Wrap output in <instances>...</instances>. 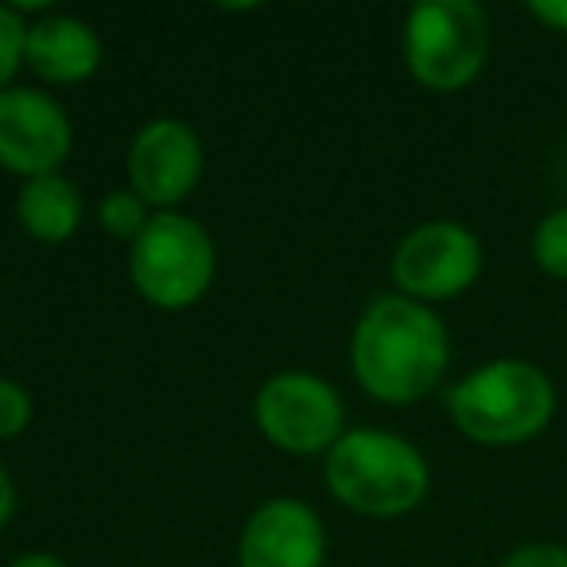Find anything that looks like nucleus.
<instances>
[{
  "label": "nucleus",
  "instance_id": "obj_1",
  "mask_svg": "<svg viewBox=\"0 0 567 567\" xmlns=\"http://www.w3.org/2000/svg\"><path fill=\"white\" fill-rule=\"evenodd\" d=\"M451 362L447 327L427 303L381 296L362 311L350 342L354 378L373 401L412 404L443 381Z\"/></svg>",
  "mask_w": 567,
  "mask_h": 567
},
{
  "label": "nucleus",
  "instance_id": "obj_2",
  "mask_svg": "<svg viewBox=\"0 0 567 567\" xmlns=\"http://www.w3.org/2000/svg\"><path fill=\"white\" fill-rule=\"evenodd\" d=\"M447 416L482 447H517L551 424L556 385L525 358H494L451 385Z\"/></svg>",
  "mask_w": 567,
  "mask_h": 567
},
{
  "label": "nucleus",
  "instance_id": "obj_3",
  "mask_svg": "<svg viewBox=\"0 0 567 567\" xmlns=\"http://www.w3.org/2000/svg\"><path fill=\"white\" fill-rule=\"evenodd\" d=\"M327 486L354 513L401 517L427 497L432 471L409 440L381 427H358L327 451Z\"/></svg>",
  "mask_w": 567,
  "mask_h": 567
},
{
  "label": "nucleus",
  "instance_id": "obj_4",
  "mask_svg": "<svg viewBox=\"0 0 567 567\" xmlns=\"http://www.w3.org/2000/svg\"><path fill=\"white\" fill-rule=\"evenodd\" d=\"M489 59V20L474 0H420L404 20V63L424 90L455 94Z\"/></svg>",
  "mask_w": 567,
  "mask_h": 567
},
{
  "label": "nucleus",
  "instance_id": "obj_5",
  "mask_svg": "<svg viewBox=\"0 0 567 567\" xmlns=\"http://www.w3.org/2000/svg\"><path fill=\"white\" fill-rule=\"evenodd\" d=\"M136 292L164 311H183L206 296L214 280V241L195 218L156 214L128 252Z\"/></svg>",
  "mask_w": 567,
  "mask_h": 567
},
{
  "label": "nucleus",
  "instance_id": "obj_6",
  "mask_svg": "<svg viewBox=\"0 0 567 567\" xmlns=\"http://www.w3.org/2000/svg\"><path fill=\"white\" fill-rule=\"evenodd\" d=\"M257 427L268 443L292 455H316V451H331L342 440V396L334 385H327L316 373H276L265 381L252 404Z\"/></svg>",
  "mask_w": 567,
  "mask_h": 567
},
{
  "label": "nucleus",
  "instance_id": "obj_7",
  "mask_svg": "<svg viewBox=\"0 0 567 567\" xmlns=\"http://www.w3.org/2000/svg\"><path fill=\"white\" fill-rule=\"evenodd\" d=\"M482 276V241L458 221H424L393 252V284L416 303L455 300Z\"/></svg>",
  "mask_w": 567,
  "mask_h": 567
},
{
  "label": "nucleus",
  "instance_id": "obj_8",
  "mask_svg": "<svg viewBox=\"0 0 567 567\" xmlns=\"http://www.w3.org/2000/svg\"><path fill=\"white\" fill-rule=\"evenodd\" d=\"M71 121L55 97L12 86L0 94V167L24 179L55 175L71 156Z\"/></svg>",
  "mask_w": 567,
  "mask_h": 567
},
{
  "label": "nucleus",
  "instance_id": "obj_9",
  "mask_svg": "<svg viewBox=\"0 0 567 567\" xmlns=\"http://www.w3.org/2000/svg\"><path fill=\"white\" fill-rule=\"evenodd\" d=\"M203 175V144L190 125L175 117H156L136 133L128 148V179L148 206H175L198 187Z\"/></svg>",
  "mask_w": 567,
  "mask_h": 567
},
{
  "label": "nucleus",
  "instance_id": "obj_10",
  "mask_svg": "<svg viewBox=\"0 0 567 567\" xmlns=\"http://www.w3.org/2000/svg\"><path fill=\"white\" fill-rule=\"evenodd\" d=\"M323 520L296 497H276L260 505L237 544L241 567H323Z\"/></svg>",
  "mask_w": 567,
  "mask_h": 567
},
{
  "label": "nucleus",
  "instance_id": "obj_11",
  "mask_svg": "<svg viewBox=\"0 0 567 567\" xmlns=\"http://www.w3.org/2000/svg\"><path fill=\"white\" fill-rule=\"evenodd\" d=\"M24 59L40 79L59 82V86H74V82H86L97 71L102 43H97L94 28L82 24V20L48 17L28 28Z\"/></svg>",
  "mask_w": 567,
  "mask_h": 567
},
{
  "label": "nucleus",
  "instance_id": "obj_12",
  "mask_svg": "<svg viewBox=\"0 0 567 567\" xmlns=\"http://www.w3.org/2000/svg\"><path fill=\"white\" fill-rule=\"evenodd\" d=\"M17 218L35 241L59 245L79 229L82 221V195L63 175H40L28 179L17 198Z\"/></svg>",
  "mask_w": 567,
  "mask_h": 567
},
{
  "label": "nucleus",
  "instance_id": "obj_13",
  "mask_svg": "<svg viewBox=\"0 0 567 567\" xmlns=\"http://www.w3.org/2000/svg\"><path fill=\"white\" fill-rule=\"evenodd\" d=\"M533 260L551 280H567V206H556L533 229Z\"/></svg>",
  "mask_w": 567,
  "mask_h": 567
},
{
  "label": "nucleus",
  "instance_id": "obj_14",
  "mask_svg": "<svg viewBox=\"0 0 567 567\" xmlns=\"http://www.w3.org/2000/svg\"><path fill=\"white\" fill-rule=\"evenodd\" d=\"M97 221H102L113 237L136 241L152 218H148V203H144L136 190H110V195L102 198V206H97Z\"/></svg>",
  "mask_w": 567,
  "mask_h": 567
},
{
  "label": "nucleus",
  "instance_id": "obj_15",
  "mask_svg": "<svg viewBox=\"0 0 567 567\" xmlns=\"http://www.w3.org/2000/svg\"><path fill=\"white\" fill-rule=\"evenodd\" d=\"M24 51H28L24 20H20L17 9L0 4V94L9 90L12 74L20 71V63H24Z\"/></svg>",
  "mask_w": 567,
  "mask_h": 567
},
{
  "label": "nucleus",
  "instance_id": "obj_16",
  "mask_svg": "<svg viewBox=\"0 0 567 567\" xmlns=\"http://www.w3.org/2000/svg\"><path fill=\"white\" fill-rule=\"evenodd\" d=\"M32 424V396L24 385L0 378V440H12Z\"/></svg>",
  "mask_w": 567,
  "mask_h": 567
},
{
  "label": "nucleus",
  "instance_id": "obj_17",
  "mask_svg": "<svg viewBox=\"0 0 567 567\" xmlns=\"http://www.w3.org/2000/svg\"><path fill=\"white\" fill-rule=\"evenodd\" d=\"M497 567H567V548L564 544H520L517 551L502 559Z\"/></svg>",
  "mask_w": 567,
  "mask_h": 567
},
{
  "label": "nucleus",
  "instance_id": "obj_18",
  "mask_svg": "<svg viewBox=\"0 0 567 567\" xmlns=\"http://www.w3.org/2000/svg\"><path fill=\"white\" fill-rule=\"evenodd\" d=\"M528 12H533V20H540L544 28L567 35V0H533Z\"/></svg>",
  "mask_w": 567,
  "mask_h": 567
},
{
  "label": "nucleus",
  "instance_id": "obj_19",
  "mask_svg": "<svg viewBox=\"0 0 567 567\" xmlns=\"http://www.w3.org/2000/svg\"><path fill=\"white\" fill-rule=\"evenodd\" d=\"M12 513H17V486H12L9 471H4V466H0V528L9 525V520H12Z\"/></svg>",
  "mask_w": 567,
  "mask_h": 567
},
{
  "label": "nucleus",
  "instance_id": "obj_20",
  "mask_svg": "<svg viewBox=\"0 0 567 567\" xmlns=\"http://www.w3.org/2000/svg\"><path fill=\"white\" fill-rule=\"evenodd\" d=\"M9 567H66L59 556H51V551H28V556L12 559Z\"/></svg>",
  "mask_w": 567,
  "mask_h": 567
}]
</instances>
